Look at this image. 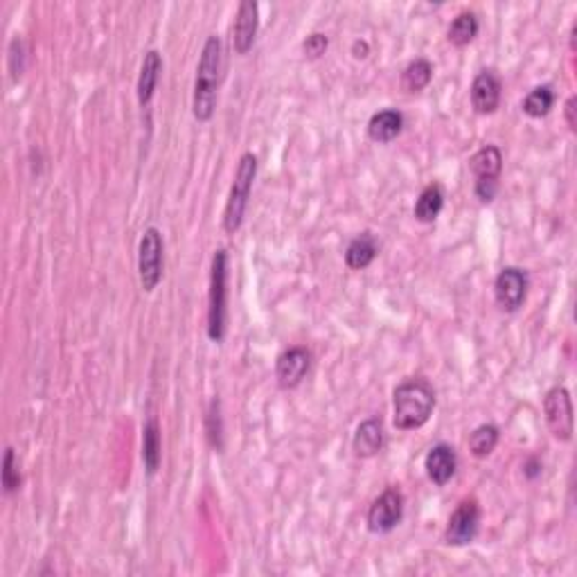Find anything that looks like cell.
Masks as SVG:
<instances>
[{
	"label": "cell",
	"instance_id": "obj_7",
	"mask_svg": "<svg viewBox=\"0 0 577 577\" xmlns=\"http://www.w3.org/2000/svg\"><path fill=\"white\" fill-rule=\"evenodd\" d=\"M401 517H404V496L399 489L388 487L372 501L368 510V530L375 534H386L399 526Z\"/></svg>",
	"mask_w": 577,
	"mask_h": 577
},
{
	"label": "cell",
	"instance_id": "obj_24",
	"mask_svg": "<svg viewBox=\"0 0 577 577\" xmlns=\"http://www.w3.org/2000/svg\"><path fill=\"white\" fill-rule=\"evenodd\" d=\"M499 445V429L494 424H480L470 436V451L476 458H487Z\"/></svg>",
	"mask_w": 577,
	"mask_h": 577
},
{
	"label": "cell",
	"instance_id": "obj_20",
	"mask_svg": "<svg viewBox=\"0 0 577 577\" xmlns=\"http://www.w3.org/2000/svg\"><path fill=\"white\" fill-rule=\"evenodd\" d=\"M442 208H445V192H442V187L436 186V183L426 186L415 201V219L422 221V224H431V221L438 219Z\"/></svg>",
	"mask_w": 577,
	"mask_h": 577
},
{
	"label": "cell",
	"instance_id": "obj_18",
	"mask_svg": "<svg viewBox=\"0 0 577 577\" xmlns=\"http://www.w3.org/2000/svg\"><path fill=\"white\" fill-rule=\"evenodd\" d=\"M377 253L379 246L375 235H372V233H361V235L354 237L348 249H345V265L352 271H363L375 262Z\"/></svg>",
	"mask_w": 577,
	"mask_h": 577
},
{
	"label": "cell",
	"instance_id": "obj_23",
	"mask_svg": "<svg viewBox=\"0 0 577 577\" xmlns=\"http://www.w3.org/2000/svg\"><path fill=\"white\" fill-rule=\"evenodd\" d=\"M555 104V91L550 86H537L524 99V113L530 118H546Z\"/></svg>",
	"mask_w": 577,
	"mask_h": 577
},
{
	"label": "cell",
	"instance_id": "obj_13",
	"mask_svg": "<svg viewBox=\"0 0 577 577\" xmlns=\"http://www.w3.org/2000/svg\"><path fill=\"white\" fill-rule=\"evenodd\" d=\"M471 107L480 115L494 113L501 104V82L492 70H480L471 83Z\"/></svg>",
	"mask_w": 577,
	"mask_h": 577
},
{
	"label": "cell",
	"instance_id": "obj_21",
	"mask_svg": "<svg viewBox=\"0 0 577 577\" xmlns=\"http://www.w3.org/2000/svg\"><path fill=\"white\" fill-rule=\"evenodd\" d=\"M433 79V66L426 59H415L407 66L404 75H401V86L408 91V93H420Z\"/></svg>",
	"mask_w": 577,
	"mask_h": 577
},
{
	"label": "cell",
	"instance_id": "obj_5",
	"mask_svg": "<svg viewBox=\"0 0 577 577\" xmlns=\"http://www.w3.org/2000/svg\"><path fill=\"white\" fill-rule=\"evenodd\" d=\"M470 170L476 177V196H478L483 203L494 201L496 192H499L501 170H503V154H501V149L494 147V145H487V147L478 149V152L470 158Z\"/></svg>",
	"mask_w": 577,
	"mask_h": 577
},
{
	"label": "cell",
	"instance_id": "obj_22",
	"mask_svg": "<svg viewBox=\"0 0 577 577\" xmlns=\"http://www.w3.org/2000/svg\"><path fill=\"white\" fill-rule=\"evenodd\" d=\"M478 28L480 25L474 12H462V14L455 16L454 23L449 25V41L454 45H458V48L470 45L471 41L476 39V35H478Z\"/></svg>",
	"mask_w": 577,
	"mask_h": 577
},
{
	"label": "cell",
	"instance_id": "obj_28",
	"mask_svg": "<svg viewBox=\"0 0 577 577\" xmlns=\"http://www.w3.org/2000/svg\"><path fill=\"white\" fill-rule=\"evenodd\" d=\"M352 54L354 59H366L368 54H370V45H368V41H354L352 43Z\"/></svg>",
	"mask_w": 577,
	"mask_h": 577
},
{
	"label": "cell",
	"instance_id": "obj_26",
	"mask_svg": "<svg viewBox=\"0 0 577 577\" xmlns=\"http://www.w3.org/2000/svg\"><path fill=\"white\" fill-rule=\"evenodd\" d=\"M3 487H5L7 494H12V492H16L20 487L19 465H16V455L12 447H7L5 458H3Z\"/></svg>",
	"mask_w": 577,
	"mask_h": 577
},
{
	"label": "cell",
	"instance_id": "obj_14",
	"mask_svg": "<svg viewBox=\"0 0 577 577\" xmlns=\"http://www.w3.org/2000/svg\"><path fill=\"white\" fill-rule=\"evenodd\" d=\"M424 470L426 476L436 485H440V487L449 483L455 476V470H458V455H455L454 447L445 445V442L433 447V449L426 454Z\"/></svg>",
	"mask_w": 577,
	"mask_h": 577
},
{
	"label": "cell",
	"instance_id": "obj_30",
	"mask_svg": "<svg viewBox=\"0 0 577 577\" xmlns=\"http://www.w3.org/2000/svg\"><path fill=\"white\" fill-rule=\"evenodd\" d=\"M528 476H530V478H534V476H537L539 474V465H537V462H534V460H530V462H528Z\"/></svg>",
	"mask_w": 577,
	"mask_h": 577
},
{
	"label": "cell",
	"instance_id": "obj_15",
	"mask_svg": "<svg viewBox=\"0 0 577 577\" xmlns=\"http://www.w3.org/2000/svg\"><path fill=\"white\" fill-rule=\"evenodd\" d=\"M383 447V426L382 420L377 417H370V420L361 422L354 433L352 449L359 458H372L377 455Z\"/></svg>",
	"mask_w": 577,
	"mask_h": 577
},
{
	"label": "cell",
	"instance_id": "obj_1",
	"mask_svg": "<svg viewBox=\"0 0 577 577\" xmlns=\"http://www.w3.org/2000/svg\"><path fill=\"white\" fill-rule=\"evenodd\" d=\"M395 426L399 431H415L429 422L436 408V392L426 379H408L395 388Z\"/></svg>",
	"mask_w": 577,
	"mask_h": 577
},
{
	"label": "cell",
	"instance_id": "obj_2",
	"mask_svg": "<svg viewBox=\"0 0 577 577\" xmlns=\"http://www.w3.org/2000/svg\"><path fill=\"white\" fill-rule=\"evenodd\" d=\"M221 73V41L219 36H208L203 52H201L199 68H196L194 98H192V113L199 123H208L215 115L217 86Z\"/></svg>",
	"mask_w": 577,
	"mask_h": 577
},
{
	"label": "cell",
	"instance_id": "obj_6",
	"mask_svg": "<svg viewBox=\"0 0 577 577\" xmlns=\"http://www.w3.org/2000/svg\"><path fill=\"white\" fill-rule=\"evenodd\" d=\"M162 235L158 228H147L142 233L138 246V271H140L142 288L152 294L162 280Z\"/></svg>",
	"mask_w": 577,
	"mask_h": 577
},
{
	"label": "cell",
	"instance_id": "obj_27",
	"mask_svg": "<svg viewBox=\"0 0 577 577\" xmlns=\"http://www.w3.org/2000/svg\"><path fill=\"white\" fill-rule=\"evenodd\" d=\"M328 45H329L328 36L320 35V32H313V35H309L307 41L303 43V50L309 59H319V57H323L325 54Z\"/></svg>",
	"mask_w": 577,
	"mask_h": 577
},
{
	"label": "cell",
	"instance_id": "obj_16",
	"mask_svg": "<svg viewBox=\"0 0 577 577\" xmlns=\"http://www.w3.org/2000/svg\"><path fill=\"white\" fill-rule=\"evenodd\" d=\"M162 73V57L158 50H149L145 54V61H142L140 77H138V102L140 107H147L152 102L154 93H156L158 79H161Z\"/></svg>",
	"mask_w": 577,
	"mask_h": 577
},
{
	"label": "cell",
	"instance_id": "obj_8",
	"mask_svg": "<svg viewBox=\"0 0 577 577\" xmlns=\"http://www.w3.org/2000/svg\"><path fill=\"white\" fill-rule=\"evenodd\" d=\"M548 429L557 440L568 442L573 438V404L571 395L564 386H555L543 397Z\"/></svg>",
	"mask_w": 577,
	"mask_h": 577
},
{
	"label": "cell",
	"instance_id": "obj_25",
	"mask_svg": "<svg viewBox=\"0 0 577 577\" xmlns=\"http://www.w3.org/2000/svg\"><path fill=\"white\" fill-rule=\"evenodd\" d=\"M206 433L208 440H210L212 449L221 451L224 449V424H221V411H219V399H212L210 408H208V417H206Z\"/></svg>",
	"mask_w": 577,
	"mask_h": 577
},
{
	"label": "cell",
	"instance_id": "obj_3",
	"mask_svg": "<svg viewBox=\"0 0 577 577\" xmlns=\"http://www.w3.org/2000/svg\"><path fill=\"white\" fill-rule=\"evenodd\" d=\"M255 177H257V158H255V154L246 152L244 156L240 158L235 181H233V187H230L228 201H225L224 230L228 235H235L237 230L241 228V224H244V215L246 208H249Z\"/></svg>",
	"mask_w": 577,
	"mask_h": 577
},
{
	"label": "cell",
	"instance_id": "obj_17",
	"mask_svg": "<svg viewBox=\"0 0 577 577\" xmlns=\"http://www.w3.org/2000/svg\"><path fill=\"white\" fill-rule=\"evenodd\" d=\"M404 129V115L395 108H383V111L375 113L368 123V136L375 142H392Z\"/></svg>",
	"mask_w": 577,
	"mask_h": 577
},
{
	"label": "cell",
	"instance_id": "obj_12",
	"mask_svg": "<svg viewBox=\"0 0 577 577\" xmlns=\"http://www.w3.org/2000/svg\"><path fill=\"white\" fill-rule=\"evenodd\" d=\"M259 28V7L253 0H244L237 7V19L233 25V45L237 54H246L255 43Z\"/></svg>",
	"mask_w": 577,
	"mask_h": 577
},
{
	"label": "cell",
	"instance_id": "obj_11",
	"mask_svg": "<svg viewBox=\"0 0 577 577\" xmlns=\"http://www.w3.org/2000/svg\"><path fill=\"white\" fill-rule=\"evenodd\" d=\"M309 366H312V354L307 348H288L284 350L275 363V377L282 388H296L307 377Z\"/></svg>",
	"mask_w": 577,
	"mask_h": 577
},
{
	"label": "cell",
	"instance_id": "obj_19",
	"mask_svg": "<svg viewBox=\"0 0 577 577\" xmlns=\"http://www.w3.org/2000/svg\"><path fill=\"white\" fill-rule=\"evenodd\" d=\"M161 426L152 417L142 429V462H145V470H147L149 476L156 474L158 467H161Z\"/></svg>",
	"mask_w": 577,
	"mask_h": 577
},
{
	"label": "cell",
	"instance_id": "obj_9",
	"mask_svg": "<svg viewBox=\"0 0 577 577\" xmlns=\"http://www.w3.org/2000/svg\"><path fill=\"white\" fill-rule=\"evenodd\" d=\"M528 296V273L518 266H505L494 280V298L503 312L514 313L524 307Z\"/></svg>",
	"mask_w": 577,
	"mask_h": 577
},
{
	"label": "cell",
	"instance_id": "obj_4",
	"mask_svg": "<svg viewBox=\"0 0 577 577\" xmlns=\"http://www.w3.org/2000/svg\"><path fill=\"white\" fill-rule=\"evenodd\" d=\"M225 304H228V253L219 249L212 257L210 296H208V336L221 343L225 336Z\"/></svg>",
	"mask_w": 577,
	"mask_h": 577
},
{
	"label": "cell",
	"instance_id": "obj_10",
	"mask_svg": "<svg viewBox=\"0 0 577 577\" xmlns=\"http://www.w3.org/2000/svg\"><path fill=\"white\" fill-rule=\"evenodd\" d=\"M480 528V505L478 501L465 499L451 514L445 530V541L449 546H465L471 543Z\"/></svg>",
	"mask_w": 577,
	"mask_h": 577
},
{
	"label": "cell",
	"instance_id": "obj_29",
	"mask_svg": "<svg viewBox=\"0 0 577 577\" xmlns=\"http://www.w3.org/2000/svg\"><path fill=\"white\" fill-rule=\"evenodd\" d=\"M575 104H577L575 98H571L566 102V123L571 131H575Z\"/></svg>",
	"mask_w": 577,
	"mask_h": 577
}]
</instances>
